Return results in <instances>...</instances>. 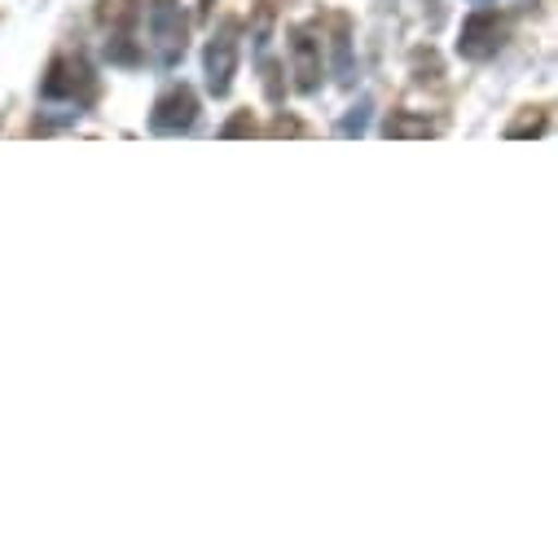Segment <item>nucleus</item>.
<instances>
[{
  "label": "nucleus",
  "instance_id": "obj_6",
  "mask_svg": "<svg viewBox=\"0 0 558 558\" xmlns=\"http://www.w3.org/2000/svg\"><path fill=\"white\" fill-rule=\"evenodd\" d=\"M291 75L300 93L322 88V40L313 36V27H291Z\"/></svg>",
  "mask_w": 558,
  "mask_h": 558
},
{
  "label": "nucleus",
  "instance_id": "obj_2",
  "mask_svg": "<svg viewBox=\"0 0 558 558\" xmlns=\"http://www.w3.org/2000/svg\"><path fill=\"white\" fill-rule=\"evenodd\" d=\"M40 97L62 101V106H71V114H80L84 106L97 101V75L84 58H58L49 66V75L40 80Z\"/></svg>",
  "mask_w": 558,
  "mask_h": 558
},
{
  "label": "nucleus",
  "instance_id": "obj_7",
  "mask_svg": "<svg viewBox=\"0 0 558 558\" xmlns=\"http://www.w3.org/2000/svg\"><path fill=\"white\" fill-rule=\"evenodd\" d=\"M383 132L387 136H436V128L427 119H409V114H391Z\"/></svg>",
  "mask_w": 558,
  "mask_h": 558
},
{
  "label": "nucleus",
  "instance_id": "obj_4",
  "mask_svg": "<svg viewBox=\"0 0 558 558\" xmlns=\"http://www.w3.org/2000/svg\"><path fill=\"white\" fill-rule=\"evenodd\" d=\"M203 66H207V93H211V97H225V93L233 88V71H238V27H233V23H225V27L207 40Z\"/></svg>",
  "mask_w": 558,
  "mask_h": 558
},
{
  "label": "nucleus",
  "instance_id": "obj_8",
  "mask_svg": "<svg viewBox=\"0 0 558 558\" xmlns=\"http://www.w3.org/2000/svg\"><path fill=\"white\" fill-rule=\"evenodd\" d=\"M335 58H339V80L352 84V40H348V23H339V32H335Z\"/></svg>",
  "mask_w": 558,
  "mask_h": 558
},
{
  "label": "nucleus",
  "instance_id": "obj_1",
  "mask_svg": "<svg viewBox=\"0 0 558 558\" xmlns=\"http://www.w3.org/2000/svg\"><path fill=\"white\" fill-rule=\"evenodd\" d=\"M146 45H150V58L159 66H177L185 58V45H190V23H185V10L181 0H150L146 5Z\"/></svg>",
  "mask_w": 558,
  "mask_h": 558
},
{
  "label": "nucleus",
  "instance_id": "obj_5",
  "mask_svg": "<svg viewBox=\"0 0 558 558\" xmlns=\"http://www.w3.org/2000/svg\"><path fill=\"white\" fill-rule=\"evenodd\" d=\"M198 123V97H194V88H168L159 101H155V110H150V132H159V136H181V132H190Z\"/></svg>",
  "mask_w": 558,
  "mask_h": 558
},
{
  "label": "nucleus",
  "instance_id": "obj_11",
  "mask_svg": "<svg viewBox=\"0 0 558 558\" xmlns=\"http://www.w3.org/2000/svg\"><path fill=\"white\" fill-rule=\"evenodd\" d=\"M255 132V119H251V110H242V114H233L225 128H220V136H251Z\"/></svg>",
  "mask_w": 558,
  "mask_h": 558
},
{
  "label": "nucleus",
  "instance_id": "obj_3",
  "mask_svg": "<svg viewBox=\"0 0 558 558\" xmlns=\"http://www.w3.org/2000/svg\"><path fill=\"white\" fill-rule=\"evenodd\" d=\"M506 36H510V23H506L497 10H475V14L462 23L458 53H462L466 62H488V58H497V53H501Z\"/></svg>",
  "mask_w": 558,
  "mask_h": 558
},
{
  "label": "nucleus",
  "instance_id": "obj_9",
  "mask_svg": "<svg viewBox=\"0 0 558 558\" xmlns=\"http://www.w3.org/2000/svg\"><path fill=\"white\" fill-rule=\"evenodd\" d=\"M541 132H545V110H536V114H527V119L506 128V136H541Z\"/></svg>",
  "mask_w": 558,
  "mask_h": 558
},
{
  "label": "nucleus",
  "instance_id": "obj_10",
  "mask_svg": "<svg viewBox=\"0 0 558 558\" xmlns=\"http://www.w3.org/2000/svg\"><path fill=\"white\" fill-rule=\"evenodd\" d=\"M365 119H369V101H361V106L339 123V136H361V132H365Z\"/></svg>",
  "mask_w": 558,
  "mask_h": 558
},
{
  "label": "nucleus",
  "instance_id": "obj_12",
  "mask_svg": "<svg viewBox=\"0 0 558 558\" xmlns=\"http://www.w3.org/2000/svg\"><path fill=\"white\" fill-rule=\"evenodd\" d=\"M272 132H277V136H282V132H291V136H300L304 128H300L295 119H277V123H272Z\"/></svg>",
  "mask_w": 558,
  "mask_h": 558
},
{
  "label": "nucleus",
  "instance_id": "obj_13",
  "mask_svg": "<svg viewBox=\"0 0 558 558\" xmlns=\"http://www.w3.org/2000/svg\"><path fill=\"white\" fill-rule=\"evenodd\" d=\"M211 10H216V0H198V14L203 19H211Z\"/></svg>",
  "mask_w": 558,
  "mask_h": 558
}]
</instances>
